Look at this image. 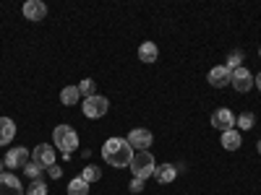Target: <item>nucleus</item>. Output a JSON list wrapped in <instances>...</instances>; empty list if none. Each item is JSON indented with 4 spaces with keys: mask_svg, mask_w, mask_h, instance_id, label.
<instances>
[{
    "mask_svg": "<svg viewBox=\"0 0 261 195\" xmlns=\"http://www.w3.org/2000/svg\"><path fill=\"white\" fill-rule=\"evenodd\" d=\"M136 151L130 148V143L125 138H107L102 143V159L115 167V169H123V167H130V159H134Z\"/></svg>",
    "mask_w": 261,
    "mask_h": 195,
    "instance_id": "nucleus-1",
    "label": "nucleus"
},
{
    "mask_svg": "<svg viewBox=\"0 0 261 195\" xmlns=\"http://www.w3.org/2000/svg\"><path fill=\"white\" fill-rule=\"evenodd\" d=\"M53 143H55V148L63 151V159L68 161L71 154L79 148V133H76L71 125H58V127L53 130Z\"/></svg>",
    "mask_w": 261,
    "mask_h": 195,
    "instance_id": "nucleus-2",
    "label": "nucleus"
},
{
    "mask_svg": "<svg viewBox=\"0 0 261 195\" xmlns=\"http://www.w3.org/2000/svg\"><path fill=\"white\" fill-rule=\"evenodd\" d=\"M154 169H157V161L149 151H136L134 159H130V172H134V177H139V180L154 177Z\"/></svg>",
    "mask_w": 261,
    "mask_h": 195,
    "instance_id": "nucleus-3",
    "label": "nucleus"
},
{
    "mask_svg": "<svg viewBox=\"0 0 261 195\" xmlns=\"http://www.w3.org/2000/svg\"><path fill=\"white\" fill-rule=\"evenodd\" d=\"M81 110H84V115L89 117V120H99V117L107 115V110H110V99L94 94V96H89V99H84Z\"/></svg>",
    "mask_w": 261,
    "mask_h": 195,
    "instance_id": "nucleus-4",
    "label": "nucleus"
},
{
    "mask_svg": "<svg viewBox=\"0 0 261 195\" xmlns=\"http://www.w3.org/2000/svg\"><path fill=\"white\" fill-rule=\"evenodd\" d=\"M230 86H232L235 91H241V94L251 91V89H253V73L241 65V68H235V71H232V81H230Z\"/></svg>",
    "mask_w": 261,
    "mask_h": 195,
    "instance_id": "nucleus-5",
    "label": "nucleus"
},
{
    "mask_svg": "<svg viewBox=\"0 0 261 195\" xmlns=\"http://www.w3.org/2000/svg\"><path fill=\"white\" fill-rule=\"evenodd\" d=\"M29 161H32V154L24 146H13L11 151H6V167L11 169H24Z\"/></svg>",
    "mask_w": 261,
    "mask_h": 195,
    "instance_id": "nucleus-6",
    "label": "nucleus"
},
{
    "mask_svg": "<svg viewBox=\"0 0 261 195\" xmlns=\"http://www.w3.org/2000/svg\"><path fill=\"white\" fill-rule=\"evenodd\" d=\"M32 161H34V164H39L42 169H50V167L55 164V148H53V146H47V143L34 146V151H32Z\"/></svg>",
    "mask_w": 261,
    "mask_h": 195,
    "instance_id": "nucleus-7",
    "label": "nucleus"
},
{
    "mask_svg": "<svg viewBox=\"0 0 261 195\" xmlns=\"http://www.w3.org/2000/svg\"><path fill=\"white\" fill-rule=\"evenodd\" d=\"M125 141L130 143V148H136V151H149V146L154 143V136H151L149 130H144V127H136V130L128 133Z\"/></svg>",
    "mask_w": 261,
    "mask_h": 195,
    "instance_id": "nucleus-8",
    "label": "nucleus"
},
{
    "mask_svg": "<svg viewBox=\"0 0 261 195\" xmlns=\"http://www.w3.org/2000/svg\"><path fill=\"white\" fill-rule=\"evenodd\" d=\"M212 125H214V130H220V133H227V130L235 127V115L227 110V107H222V110H214V112H212Z\"/></svg>",
    "mask_w": 261,
    "mask_h": 195,
    "instance_id": "nucleus-9",
    "label": "nucleus"
},
{
    "mask_svg": "<svg viewBox=\"0 0 261 195\" xmlns=\"http://www.w3.org/2000/svg\"><path fill=\"white\" fill-rule=\"evenodd\" d=\"M0 195H24V185L11 172H0Z\"/></svg>",
    "mask_w": 261,
    "mask_h": 195,
    "instance_id": "nucleus-10",
    "label": "nucleus"
},
{
    "mask_svg": "<svg viewBox=\"0 0 261 195\" xmlns=\"http://www.w3.org/2000/svg\"><path fill=\"white\" fill-rule=\"evenodd\" d=\"M206 81L214 86V89H222V86H230V81H232V71L227 68V65H217V68L209 71Z\"/></svg>",
    "mask_w": 261,
    "mask_h": 195,
    "instance_id": "nucleus-11",
    "label": "nucleus"
},
{
    "mask_svg": "<svg viewBox=\"0 0 261 195\" xmlns=\"http://www.w3.org/2000/svg\"><path fill=\"white\" fill-rule=\"evenodd\" d=\"M21 11H24L27 21H42V18L47 16V6L42 3V0H27Z\"/></svg>",
    "mask_w": 261,
    "mask_h": 195,
    "instance_id": "nucleus-12",
    "label": "nucleus"
},
{
    "mask_svg": "<svg viewBox=\"0 0 261 195\" xmlns=\"http://www.w3.org/2000/svg\"><path fill=\"white\" fill-rule=\"evenodd\" d=\"M175 177H178V167H172V164H157L154 180H157L160 185H167V182H172Z\"/></svg>",
    "mask_w": 261,
    "mask_h": 195,
    "instance_id": "nucleus-13",
    "label": "nucleus"
},
{
    "mask_svg": "<svg viewBox=\"0 0 261 195\" xmlns=\"http://www.w3.org/2000/svg\"><path fill=\"white\" fill-rule=\"evenodd\" d=\"M16 138V122L11 117H0V146H8Z\"/></svg>",
    "mask_w": 261,
    "mask_h": 195,
    "instance_id": "nucleus-14",
    "label": "nucleus"
},
{
    "mask_svg": "<svg viewBox=\"0 0 261 195\" xmlns=\"http://www.w3.org/2000/svg\"><path fill=\"white\" fill-rule=\"evenodd\" d=\"M160 57V50L154 42H141V47H139V60L141 62H157Z\"/></svg>",
    "mask_w": 261,
    "mask_h": 195,
    "instance_id": "nucleus-15",
    "label": "nucleus"
},
{
    "mask_svg": "<svg viewBox=\"0 0 261 195\" xmlns=\"http://www.w3.org/2000/svg\"><path fill=\"white\" fill-rule=\"evenodd\" d=\"M241 143H243V138H241V133H238L235 127L227 130V133H222V146L227 151H238V148H241Z\"/></svg>",
    "mask_w": 261,
    "mask_h": 195,
    "instance_id": "nucleus-16",
    "label": "nucleus"
},
{
    "mask_svg": "<svg viewBox=\"0 0 261 195\" xmlns=\"http://www.w3.org/2000/svg\"><path fill=\"white\" fill-rule=\"evenodd\" d=\"M79 86H65V89L60 91V102L65 104V107H73V104H79Z\"/></svg>",
    "mask_w": 261,
    "mask_h": 195,
    "instance_id": "nucleus-17",
    "label": "nucleus"
},
{
    "mask_svg": "<svg viewBox=\"0 0 261 195\" xmlns=\"http://www.w3.org/2000/svg\"><path fill=\"white\" fill-rule=\"evenodd\" d=\"M68 195H89V182L81 177H73L68 182Z\"/></svg>",
    "mask_w": 261,
    "mask_h": 195,
    "instance_id": "nucleus-18",
    "label": "nucleus"
},
{
    "mask_svg": "<svg viewBox=\"0 0 261 195\" xmlns=\"http://www.w3.org/2000/svg\"><path fill=\"white\" fill-rule=\"evenodd\" d=\"M81 180H86V182H97V180H102V169L99 167H94V164H89V167H84L81 169Z\"/></svg>",
    "mask_w": 261,
    "mask_h": 195,
    "instance_id": "nucleus-19",
    "label": "nucleus"
},
{
    "mask_svg": "<svg viewBox=\"0 0 261 195\" xmlns=\"http://www.w3.org/2000/svg\"><path fill=\"white\" fill-rule=\"evenodd\" d=\"M94 89H97V83H94L92 78H84V81L79 83V94H81L84 99H89V96H94Z\"/></svg>",
    "mask_w": 261,
    "mask_h": 195,
    "instance_id": "nucleus-20",
    "label": "nucleus"
},
{
    "mask_svg": "<svg viewBox=\"0 0 261 195\" xmlns=\"http://www.w3.org/2000/svg\"><path fill=\"white\" fill-rule=\"evenodd\" d=\"M27 195H47L45 180H32V185L27 187Z\"/></svg>",
    "mask_w": 261,
    "mask_h": 195,
    "instance_id": "nucleus-21",
    "label": "nucleus"
},
{
    "mask_svg": "<svg viewBox=\"0 0 261 195\" xmlns=\"http://www.w3.org/2000/svg\"><path fill=\"white\" fill-rule=\"evenodd\" d=\"M253 122H256V115L253 112H243L241 117H238V127H241V130H251Z\"/></svg>",
    "mask_w": 261,
    "mask_h": 195,
    "instance_id": "nucleus-22",
    "label": "nucleus"
},
{
    "mask_svg": "<svg viewBox=\"0 0 261 195\" xmlns=\"http://www.w3.org/2000/svg\"><path fill=\"white\" fill-rule=\"evenodd\" d=\"M24 172H27V177H29V180H42V167L34 164V161H29V164L24 167Z\"/></svg>",
    "mask_w": 261,
    "mask_h": 195,
    "instance_id": "nucleus-23",
    "label": "nucleus"
},
{
    "mask_svg": "<svg viewBox=\"0 0 261 195\" xmlns=\"http://www.w3.org/2000/svg\"><path fill=\"white\" fill-rule=\"evenodd\" d=\"M241 62H243V52H232V55H227V68H230V71L241 68Z\"/></svg>",
    "mask_w": 261,
    "mask_h": 195,
    "instance_id": "nucleus-24",
    "label": "nucleus"
},
{
    "mask_svg": "<svg viewBox=\"0 0 261 195\" xmlns=\"http://www.w3.org/2000/svg\"><path fill=\"white\" fill-rule=\"evenodd\" d=\"M128 190H130V192H141V190H144V180L134 177V180L128 182Z\"/></svg>",
    "mask_w": 261,
    "mask_h": 195,
    "instance_id": "nucleus-25",
    "label": "nucleus"
},
{
    "mask_svg": "<svg viewBox=\"0 0 261 195\" xmlns=\"http://www.w3.org/2000/svg\"><path fill=\"white\" fill-rule=\"evenodd\" d=\"M47 175H50V177H53V180H60V177H63V169H60V167H58V164H53V167H50V169H47Z\"/></svg>",
    "mask_w": 261,
    "mask_h": 195,
    "instance_id": "nucleus-26",
    "label": "nucleus"
},
{
    "mask_svg": "<svg viewBox=\"0 0 261 195\" xmlns=\"http://www.w3.org/2000/svg\"><path fill=\"white\" fill-rule=\"evenodd\" d=\"M253 86H256V89H258V91H261V73H258V76H256V78H253Z\"/></svg>",
    "mask_w": 261,
    "mask_h": 195,
    "instance_id": "nucleus-27",
    "label": "nucleus"
},
{
    "mask_svg": "<svg viewBox=\"0 0 261 195\" xmlns=\"http://www.w3.org/2000/svg\"><path fill=\"white\" fill-rule=\"evenodd\" d=\"M258 154H261V141H258Z\"/></svg>",
    "mask_w": 261,
    "mask_h": 195,
    "instance_id": "nucleus-28",
    "label": "nucleus"
},
{
    "mask_svg": "<svg viewBox=\"0 0 261 195\" xmlns=\"http://www.w3.org/2000/svg\"><path fill=\"white\" fill-rule=\"evenodd\" d=\"M0 172H3V161H0Z\"/></svg>",
    "mask_w": 261,
    "mask_h": 195,
    "instance_id": "nucleus-29",
    "label": "nucleus"
},
{
    "mask_svg": "<svg viewBox=\"0 0 261 195\" xmlns=\"http://www.w3.org/2000/svg\"><path fill=\"white\" fill-rule=\"evenodd\" d=\"M258 57H261V47H258Z\"/></svg>",
    "mask_w": 261,
    "mask_h": 195,
    "instance_id": "nucleus-30",
    "label": "nucleus"
}]
</instances>
